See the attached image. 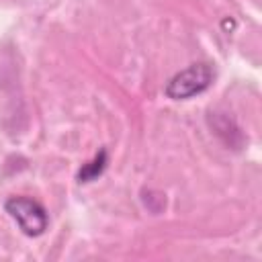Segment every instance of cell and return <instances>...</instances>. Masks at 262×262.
<instances>
[{"instance_id": "cell-1", "label": "cell", "mask_w": 262, "mask_h": 262, "mask_svg": "<svg viewBox=\"0 0 262 262\" xmlns=\"http://www.w3.org/2000/svg\"><path fill=\"white\" fill-rule=\"evenodd\" d=\"M213 80L215 70L205 61H196L174 74L164 86V94L170 100H188L196 94H203L213 84Z\"/></svg>"}, {"instance_id": "cell-2", "label": "cell", "mask_w": 262, "mask_h": 262, "mask_svg": "<svg viewBox=\"0 0 262 262\" xmlns=\"http://www.w3.org/2000/svg\"><path fill=\"white\" fill-rule=\"evenodd\" d=\"M4 211L14 219L18 229L29 237H39L49 225L45 207L31 196H10L4 203Z\"/></svg>"}, {"instance_id": "cell-3", "label": "cell", "mask_w": 262, "mask_h": 262, "mask_svg": "<svg viewBox=\"0 0 262 262\" xmlns=\"http://www.w3.org/2000/svg\"><path fill=\"white\" fill-rule=\"evenodd\" d=\"M106 164H108V154L106 149H100L90 162H86L80 172H78V182H92L96 180L104 170H106Z\"/></svg>"}]
</instances>
